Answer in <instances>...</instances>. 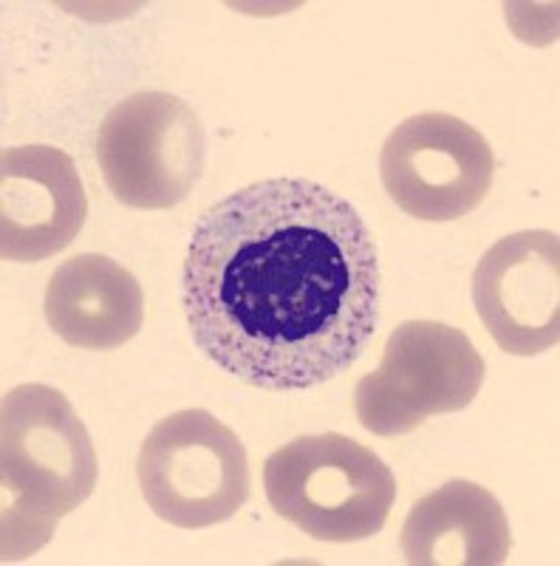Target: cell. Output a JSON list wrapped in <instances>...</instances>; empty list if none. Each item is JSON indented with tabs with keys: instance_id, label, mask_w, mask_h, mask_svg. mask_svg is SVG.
Listing matches in <instances>:
<instances>
[{
	"instance_id": "obj_1",
	"label": "cell",
	"mask_w": 560,
	"mask_h": 566,
	"mask_svg": "<svg viewBox=\"0 0 560 566\" xmlns=\"http://www.w3.org/2000/svg\"><path fill=\"white\" fill-rule=\"evenodd\" d=\"M380 252L355 205L264 179L204 212L184 258L196 346L235 380L303 391L351 368L380 323Z\"/></svg>"
},
{
	"instance_id": "obj_2",
	"label": "cell",
	"mask_w": 560,
	"mask_h": 566,
	"mask_svg": "<svg viewBox=\"0 0 560 566\" xmlns=\"http://www.w3.org/2000/svg\"><path fill=\"white\" fill-rule=\"evenodd\" d=\"M97 453L72 402L52 386L23 382L0 408L3 564L52 541L60 518L97 488Z\"/></svg>"
},
{
	"instance_id": "obj_3",
	"label": "cell",
	"mask_w": 560,
	"mask_h": 566,
	"mask_svg": "<svg viewBox=\"0 0 560 566\" xmlns=\"http://www.w3.org/2000/svg\"><path fill=\"white\" fill-rule=\"evenodd\" d=\"M272 510L300 533L329 544H355L382 533L397 482L371 448L342 437H297L264 464Z\"/></svg>"
},
{
	"instance_id": "obj_4",
	"label": "cell",
	"mask_w": 560,
	"mask_h": 566,
	"mask_svg": "<svg viewBox=\"0 0 560 566\" xmlns=\"http://www.w3.org/2000/svg\"><path fill=\"white\" fill-rule=\"evenodd\" d=\"M136 479L148 507L179 530L230 522L250 499V459L221 419L201 408L154 424L136 457Z\"/></svg>"
},
{
	"instance_id": "obj_5",
	"label": "cell",
	"mask_w": 560,
	"mask_h": 566,
	"mask_svg": "<svg viewBox=\"0 0 560 566\" xmlns=\"http://www.w3.org/2000/svg\"><path fill=\"white\" fill-rule=\"evenodd\" d=\"M484 382V357L462 328L408 321L393 328L380 368L355 388V411L377 437H405L425 419L471 406Z\"/></svg>"
},
{
	"instance_id": "obj_6",
	"label": "cell",
	"mask_w": 560,
	"mask_h": 566,
	"mask_svg": "<svg viewBox=\"0 0 560 566\" xmlns=\"http://www.w3.org/2000/svg\"><path fill=\"white\" fill-rule=\"evenodd\" d=\"M204 125L181 97L139 91L99 125L97 161L110 196L134 210H170L204 170Z\"/></svg>"
},
{
	"instance_id": "obj_7",
	"label": "cell",
	"mask_w": 560,
	"mask_h": 566,
	"mask_svg": "<svg viewBox=\"0 0 560 566\" xmlns=\"http://www.w3.org/2000/svg\"><path fill=\"white\" fill-rule=\"evenodd\" d=\"M385 193L419 221H456L487 199L496 156L484 134L453 114L408 116L380 154Z\"/></svg>"
},
{
	"instance_id": "obj_8",
	"label": "cell",
	"mask_w": 560,
	"mask_h": 566,
	"mask_svg": "<svg viewBox=\"0 0 560 566\" xmlns=\"http://www.w3.org/2000/svg\"><path fill=\"white\" fill-rule=\"evenodd\" d=\"M478 321L516 357H535L560 340V239L527 230L496 241L473 272Z\"/></svg>"
},
{
	"instance_id": "obj_9",
	"label": "cell",
	"mask_w": 560,
	"mask_h": 566,
	"mask_svg": "<svg viewBox=\"0 0 560 566\" xmlns=\"http://www.w3.org/2000/svg\"><path fill=\"white\" fill-rule=\"evenodd\" d=\"M88 219V196L74 159L52 145L0 156V255L38 264L72 244Z\"/></svg>"
},
{
	"instance_id": "obj_10",
	"label": "cell",
	"mask_w": 560,
	"mask_h": 566,
	"mask_svg": "<svg viewBox=\"0 0 560 566\" xmlns=\"http://www.w3.org/2000/svg\"><path fill=\"white\" fill-rule=\"evenodd\" d=\"M43 312L68 346L110 352L139 335L145 321L142 286L108 255L68 258L45 286Z\"/></svg>"
},
{
	"instance_id": "obj_11",
	"label": "cell",
	"mask_w": 560,
	"mask_h": 566,
	"mask_svg": "<svg viewBox=\"0 0 560 566\" xmlns=\"http://www.w3.org/2000/svg\"><path fill=\"white\" fill-rule=\"evenodd\" d=\"M400 544L411 566H498L507 564L513 533L496 495L453 479L413 504Z\"/></svg>"
}]
</instances>
